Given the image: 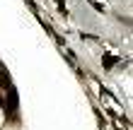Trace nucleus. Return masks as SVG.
I'll return each mask as SVG.
<instances>
[{
    "mask_svg": "<svg viewBox=\"0 0 133 130\" xmlns=\"http://www.w3.org/2000/svg\"><path fill=\"white\" fill-rule=\"evenodd\" d=\"M116 63H119V58H116V56H104V67H107V70H111Z\"/></svg>",
    "mask_w": 133,
    "mask_h": 130,
    "instance_id": "nucleus-1",
    "label": "nucleus"
},
{
    "mask_svg": "<svg viewBox=\"0 0 133 130\" xmlns=\"http://www.w3.org/2000/svg\"><path fill=\"white\" fill-rule=\"evenodd\" d=\"M0 104H5V101H3V96H0Z\"/></svg>",
    "mask_w": 133,
    "mask_h": 130,
    "instance_id": "nucleus-2",
    "label": "nucleus"
},
{
    "mask_svg": "<svg viewBox=\"0 0 133 130\" xmlns=\"http://www.w3.org/2000/svg\"><path fill=\"white\" fill-rule=\"evenodd\" d=\"M0 67H3V63H0Z\"/></svg>",
    "mask_w": 133,
    "mask_h": 130,
    "instance_id": "nucleus-3",
    "label": "nucleus"
}]
</instances>
